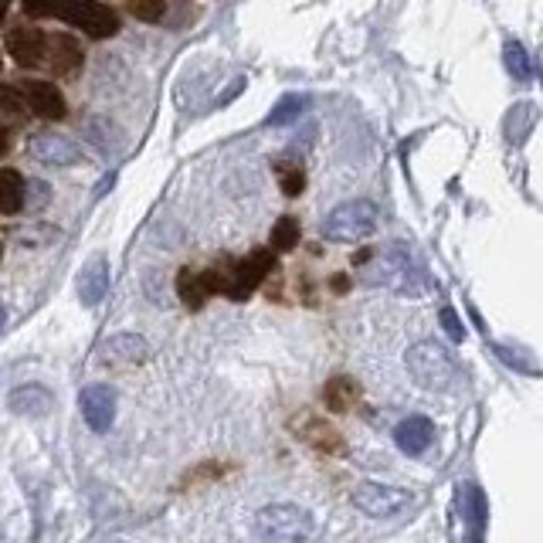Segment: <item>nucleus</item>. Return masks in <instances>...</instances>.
<instances>
[{
  "instance_id": "f257e3e1",
  "label": "nucleus",
  "mask_w": 543,
  "mask_h": 543,
  "mask_svg": "<svg viewBox=\"0 0 543 543\" xmlns=\"http://www.w3.org/2000/svg\"><path fill=\"white\" fill-rule=\"evenodd\" d=\"M255 533L262 543H309L313 537V520L306 510L292 503H275L265 506L255 516Z\"/></svg>"
},
{
  "instance_id": "f03ea898",
  "label": "nucleus",
  "mask_w": 543,
  "mask_h": 543,
  "mask_svg": "<svg viewBox=\"0 0 543 543\" xmlns=\"http://www.w3.org/2000/svg\"><path fill=\"white\" fill-rule=\"evenodd\" d=\"M408 370L421 387H428V391H442V387H448L455 377H459L455 357L435 340H421L408 350Z\"/></svg>"
},
{
  "instance_id": "7ed1b4c3",
  "label": "nucleus",
  "mask_w": 543,
  "mask_h": 543,
  "mask_svg": "<svg viewBox=\"0 0 543 543\" xmlns=\"http://www.w3.org/2000/svg\"><path fill=\"white\" fill-rule=\"evenodd\" d=\"M381 214L370 201H347L340 208H333L320 224V235L326 241H360L377 231Z\"/></svg>"
},
{
  "instance_id": "20e7f679",
  "label": "nucleus",
  "mask_w": 543,
  "mask_h": 543,
  "mask_svg": "<svg viewBox=\"0 0 543 543\" xmlns=\"http://www.w3.org/2000/svg\"><path fill=\"white\" fill-rule=\"evenodd\" d=\"M62 21L85 31L89 38H109V34L119 31V14L102 4V0H68Z\"/></svg>"
},
{
  "instance_id": "39448f33",
  "label": "nucleus",
  "mask_w": 543,
  "mask_h": 543,
  "mask_svg": "<svg viewBox=\"0 0 543 543\" xmlns=\"http://www.w3.org/2000/svg\"><path fill=\"white\" fill-rule=\"evenodd\" d=\"M272 269H275V255L269 252V248H258V252L245 255L241 262H235L228 269V292H224V296L248 299L258 286H262L265 275H269Z\"/></svg>"
},
{
  "instance_id": "423d86ee",
  "label": "nucleus",
  "mask_w": 543,
  "mask_h": 543,
  "mask_svg": "<svg viewBox=\"0 0 543 543\" xmlns=\"http://www.w3.org/2000/svg\"><path fill=\"white\" fill-rule=\"evenodd\" d=\"M408 503H411L408 493L391 489V486H381V482H360V486H353V506H357L360 513L374 516V520L398 516Z\"/></svg>"
},
{
  "instance_id": "0eeeda50",
  "label": "nucleus",
  "mask_w": 543,
  "mask_h": 543,
  "mask_svg": "<svg viewBox=\"0 0 543 543\" xmlns=\"http://www.w3.org/2000/svg\"><path fill=\"white\" fill-rule=\"evenodd\" d=\"M79 408H82L85 425H89L96 435H106L112 428V421H116V391L106 384H89L79 394Z\"/></svg>"
},
{
  "instance_id": "6e6552de",
  "label": "nucleus",
  "mask_w": 543,
  "mask_h": 543,
  "mask_svg": "<svg viewBox=\"0 0 543 543\" xmlns=\"http://www.w3.org/2000/svg\"><path fill=\"white\" fill-rule=\"evenodd\" d=\"M377 269L381 272L370 275V282H384V286H391L398 292H421L418 289V269L404 248H391V252L377 262Z\"/></svg>"
},
{
  "instance_id": "1a4fd4ad",
  "label": "nucleus",
  "mask_w": 543,
  "mask_h": 543,
  "mask_svg": "<svg viewBox=\"0 0 543 543\" xmlns=\"http://www.w3.org/2000/svg\"><path fill=\"white\" fill-rule=\"evenodd\" d=\"M28 150H31L34 160L48 163V167H72V163H79V157H82L79 146H75L62 133H38V136H31Z\"/></svg>"
},
{
  "instance_id": "9d476101",
  "label": "nucleus",
  "mask_w": 543,
  "mask_h": 543,
  "mask_svg": "<svg viewBox=\"0 0 543 543\" xmlns=\"http://www.w3.org/2000/svg\"><path fill=\"white\" fill-rule=\"evenodd\" d=\"M21 96L24 102H28V109L34 112V116H41V119H65V96H62V89H58L55 82H41V79H31V82H24L21 85Z\"/></svg>"
},
{
  "instance_id": "9b49d317",
  "label": "nucleus",
  "mask_w": 543,
  "mask_h": 543,
  "mask_svg": "<svg viewBox=\"0 0 543 543\" xmlns=\"http://www.w3.org/2000/svg\"><path fill=\"white\" fill-rule=\"evenodd\" d=\"M146 357H150V343L136 333H116L102 343V364L133 367V364H143Z\"/></svg>"
},
{
  "instance_id": "f8f14e48",
  "label": "nucleus",
  "mask_w": 543,
  "mask_h": 543,
  "mask_svg": "<svg viewBox=\"0 0 543 543\" xmlns=\"http://www.w3.org/2000/svg\"><path fill=\"white\" fill-rule=\"evenodd\" d=\"M45 48H48V38L41 34L38 28H14L11 34H7V51H11V58L21 68H34L45 58Z\"/></svg>"
},
{
  "instance_id": "ddd939ff",
  "label": "nucleus",
  "mask_w": 543,
  "mask_h": 543,
  "mask_svg": "<svg viewBox=\"0 0 543 543\" xmlns=\"http://www.w3.org/2000/svg\"><path fill=\"white\" fill-rule=\"evenodd\" d=\"M7 408L21 418H45L51 408H55V398H51L48 387L41 384H24V387H14L7 394Z\"/></svg>"
},
{
  "instance_id": "4468645a",
  "label": "nucleus",
  "mask_w": 543,
  "mask_h": 543,
  "mask_svg": "<svg viewBox=\"0 0 543 543\" xmlns=\"http://www.w3.org/2000/svg\"><path fill=\"white\" fill-rule=\"evenodd\" d=\"M432 442H435V425L425 415H411L394 428V445L404 455H421Z\"/></svg>"
},
{
  "instance_id": "2eb2a0df",
  "label": "nucleus",
  "mask_w": 543,
  "mask_h": 543,
  "mask_svg": "<svg viewBox=\"0 0 543 543\" xmlns=\"http://www.w3.org/2000/svg\"><path fill=\"white\" fill-rule=\"evenodd\" d=\"M109 292V262L102 255L92 258L89 265L79 272V299L82 306H99Z\"/></svg>"
},
{
  "instance_id": "dca6fc26",
  "label": "nucleus",
  "mask_w": 543,
  "mask_h": 543,
  "mask_svg": "<svg viewBox=\"0 0 543 543\" xmlns=\"http://www.w3.org/2000/svg\"><path fill=\"white\" fill-rule=\"evenodd\" d=\"M85 51L72 34H55L51 38V65H55L58 75H72L75 68H82Z\"/></svg>"
},
{
  "instance_id": "f3484780",
  "label": "nucleus",
  "mask_w": 543,
  "mask_h": 543,
  "mask_svg": "<svg viewBox=\"0 0 543 543\" xmlns=\"http://www.w3.org/2000/svg\"><path fill=\"white\" fill-rule=\"evenodd\" d=\"M24 197H28V184L17 174L14 167L0 170V214H17L24 208Z\"/></svg>"
},
{
  "instance_id": "a211bd4d",
  "label": "nucleus",
  "mask_w": 543,
  "mask_h": 543,
  "mask_svg": "<svg viewBox=\"0 0 543 543\" xmlns=\"http://www.w3.org/2000/svg\"><path fill=\"white\" fill-rule=\"evenodd\" d=\"M177 296L184 299L187 309H201L204 303H208L211 289H208V279H204V272L180 269V275H177Z\"/></svg>"
},
{
  "instance_id": "6ab92c4d",
  "label": "nucleus",
  "mask_w": 543,
  "mask_h": 543,
  "mask_svg": "<svg viewBox=\"0 0 543 543\" xmlns=\"http://www.w3.org/2000/svg\"><path fill=\"white\" fill-rule=\"evenodd\" d=\"M360 398V387L353 377H333L330 384H326V404H330L333 411H347L353 408V401Z\"/></svg>"
},
{
  "instance_id": "aec40b11",
  "label": "nucleus",
  "mask_w": 543,
  "mask_h": 543,
  "mask_svg": "<svg viewBox=\"0 0 543 543\" xmlns=\"http://www.w3.org/2000/svg\"><path fill=\"white\" fill-rule=\"evenodd\" d=\"M503 65H506V72L513 75L516 82H530V55H527V48L520 45V41H506V48H503Z\"/></svg>"
},
{
  "instance_id": "412c9836",
  "label": "nucleus",
  "mask_w": 543,
  "mask_h": 543,
  "mask_svg": "<svg viewBox=\"0 0 543 543\" xmlns=\"http://www.w3.org/2000/svg\"><path fill=\"white\" fill-rule=\"evenodd\" d=\"M306 109V99L303 96H286L275 102V109L269 112V119H265V126H286L292 119H299V112Z\"/></svg>"
},
{
  "instance_id": "4be33fe9",
  "label": "nucleus",
  "mask_w": 543,
  "mask_h": 543,
  "mask_svg": "<svg viewBox=\"0 0 543 543\" xmlns=\"http://www.w3.org/2000/svg\"><path fill=\"white\" fill-rule=\"evenodd\" d=\"M299 245V221L296 218H279L272 228V248L275 252H292Z\"/></svg>"
},
{
  "instance_id": "5701e85b",
  "label": "nucleus",
  "mask_w": 543,
  "mask_h": 543,
  "mask_svg": "<svg viewBox=\"0 0 543 543\" xmlns=\"http://www.w3.org/2000/svg\"><path fill=\"white\" fill-rule=\"evenodd\" d=\"M275 170H279V187L286 197H299L306 191V170L303 167H289V163H282V167H275Z\"/></svg>"
},
{
  "instance_id": "b1692460",
  "label": "nucleus",
  "mask_w": 543,
  "mask_h": 543,
  "mask_svg": "<svg viewBox=\"0 0 543 543\" xmlns=\"http://www.w3.org/2000/svg\"><path fill=\"white\" fill-rule=\"evenodd\" d=\"M167 14V0H133V17L146 24H157Z\"/></svg>"
},
{
  "instance_id": "393cba45",
  "label": "nucleus",
  "mask_w": 543,
  "mask_h": 543,
  "mask_svg": "<svg viewBox=\"0 0 543 543\" xmlns=\"http://www.w3.org/2000/svg\"><path fill=\"white\" fill-rule=\"evenodd\" d=\"M303 438H306V442L326 448V452H336V448H340V438H336V432H330L323 421H309V432Z\"/></svg>"
},
{
  "instance_id": "a878e982",
  "label": "nucleus",
  "mask_w": 543,
  "mask_h": 543,
  "mask_svg": "<svg viewBox=\"0 0 543 543\" xmlns=\"http://www.w3.org/2000/svg\"><path fill=\"white\" fill-rule=\"evenodd\" d=\"M68 0H24V11L31 17H62Z\"/></svg>"
},
{
  "instance_id": "bb28decb",
  "label": "nucleus",
  "mask_w": 543,
  "mask_h": 543,
  "mask_svg": "<svg viewBox=\"0 0 543 543\" xmlns=\"http://www.w3.org/2000/svg\"><path fill=\"white\" fill-rule=\"evenodd\" d=\"M442 326H445V333L448 336H452V340L455 343H459L462 340V323H459V316H455V309H442Z\"/></svg>"
},
{
  "instance_id": "cd10ccee",
  "label": "nucleus",
  "mask_w": 543,
  "mask_h": 543,
  "mask_svg": "<svg viewBox=\"0 0 543 543\" xmlns=\"http://www.w3.org/2000/svg\"><path fill=\"white\" fill-rule=\"evenodd\" d=\"M7 146H11V136H7V129L0 126V157L7 153Z\"/></svg>"
},
{
  "instance_id": "c85d7f7f",
  "label": "nucleus",
  "mask_w": 543,
  "mask_h": 543,
  "mask_svg": "<svg viewBox=\"0 0 543 543\" xmlns=\"http://www.w3.org/2000/svg\"><path fill=\"white\" fill-rule=\"evenodd\" d=\"M0 330H4V306H0Z\"/></svg>"
},
{
  "instance_id": "c756f323",
  "label": "nucleus",
  "mask_w": 543,
  "mask_h": 543,
  "mask_svg": "<svg viewBox=\"0 0 543 543\" xmlns=\"http://www.w3.org/2000/svg\"><path fill=\"white\" fill-rule=\"evenodd\" d=\"M4 11H7V4H4V0H0V17H4Z\"/></svg>"
},
{
  "instance_id": "7c9ffc66",
  "label": "nucleus",
  "mask_w": 543,
  "mask_h": 543,
  "mask_svg": "<svg viewBox=\"0 0 543 543\" xmlns=\"http://www.w3.org/2000/svg\"><path fill=\"white\" fill-rule=\"evenodd\" d=\"M0 255H4V245H0Z\"/></svg>"
}]
</instances>
